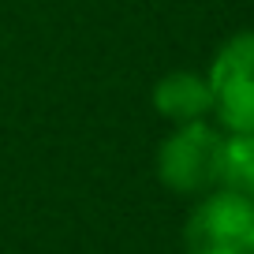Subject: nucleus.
<instances>
[{
    "instance_id": "2",
    "label": "nucleus",
    "mask_w": 254,
    "mask_h": 254,
    "mask_svg": "<svg viewBox=\"0 0 254 254\" xmlns=\"http://www.w3.org/2000/svg\"><path fill=\"white\" fill-rule=\"evenodd\" d=\"M221 150L224 135L213 124H180L157 150V176L165 187L180 194H198L217 187L221 180Z\"/></svg>"
},
{
    "instance_id": "4",
    "label": "nucleus",
    "mask_w": 254,
    "mask_h": 254,
    "mask_svg": "<svg viewBox=\"0 0 254 254\" xmlns=\"http://www.w3.org/2000/svg\"><path fill=\"white\" fill-rule=\"evenodd\" d=\"M153 109L168 124H198L213 112V94H209L206 75L198 71H168L153 86Z\"/></svg>"
},
{
    "instance_id": "3",
    "label": "nucleus",
    "mask_w": 254,
    "mask_h": 254,
    "mask_svg": "<svg viewBox=\"0 0 254 254\" xmlns=\"http://www.w3.org/2000/svg\"><path fill=\"white\" fill-rule=\"evenodd\" d=\"M187 254H254V202L213 190L190 209L183 228Z\"/></svg>"
},
{
    "instance_id": "5",
    "label": "nucleus",
    "mask_w": 254,
    "mask_h": 254,
    "mask_svg": "<svg viewBox=\"0 0 254 254\" xmlns=\"http://www.w3.org/2000/svg\"><path fill=\"white\" fill-rule=\"evenodd\" d=\"M221 183L224 190L254 202V131L251 135H228L221 150Z\"/></svg>"
},
{
    "instance_id": "1",
    "label": "nucleus",
    "mask_w": 254,
    "mask_h": 254,
    "mask_svg": "<svg viewBox=\"0 0 254 254\" xmlns=\"http://www.w3.org/2000/svg\"><path fill=\"white\" fill-rule=\"evenodd\" d=\"M209 94H213V116L228 135H251L254 131V30L232 34L217 49L206 71Z\"/></svg>"
}]
</instances>
